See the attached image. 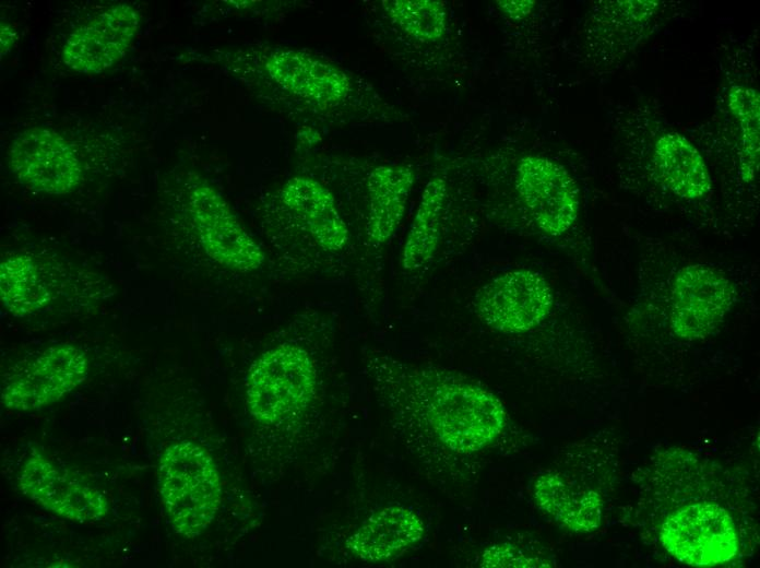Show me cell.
<instances>
[{"label": "cell", "instance_id": "obj_1", "mask_svg": "<svg viewBox=\"0 0 760 568\" xmlns=\"http://www.w3.org/2000/svg\"><path fill=\"white\" fill-rule=\"evenodd\" d=\"M214 58L260 104L305 129L397 118L366 81L307 48L257 43Z\"/></svg>", "mask_w": 760, "mask_h": 568}, {"label": "cell", "instance_id": "obj_2", "mask_svg": "<svg viewBox=\"0 0 760 568\" xmlns=\"http://www.w3.org/2000/svg\"><path fill=\"white\" fill-rule=\"evenodd\" d=\"M366 371L391 410L417 417L450 451L478 452L504 429L507 412L501 400L455 370L375 355L367 360Z\"/></svg>", "mask_w": 760, "mask_h": 568}, {"label": "cell", "instance_id": "obj_3", "mask_svg": "<svg viewBox=\"0 0 760 568\" xmlns=\"http://www.w3.org/2000/svg\"><path fill=\"white\" fill-rule=\"evenodd\" d=\"M263 234L280 267L318 275L351 247L352 233L330 184L299 171L262 199Z\"/></svg>", "mask_w": 760, "mask_h": 568}, {"label": "cell", "instance_id": "obj_4", "mask_svg": "<svg viewBox=\"0 0 760 568\" xmlns=\"http://www.w3.org/2000/svg\"><path fill=\"white\" fill-rule=\"evenodd\" d=\"M181 215L199 252L226 272L258 276L269 271L268 251L246 229L224 196L194 171L181 188Z\"/></svg>", "mask_w": 760, "mask_h": 568}, {"label": "cell", "instance_id": "obj_5", "mask_svg": "<svg viewBox=\"0 0 760 568\" xmlns=\"http://www.w3.org/2000/svg\"><path fill=\"white\" fill-rule=\"evenodd\" d=\"M320 383L311 350L298 340H283L251 363L245 382L246 404L258 423L281 426L300 418L312 406Z\"/></svg>", "mask_w": 760, "mask_h": 568}, {"label": "cell", "instance_id": "obj_6", "mask_svg": "<svg viewBox=\"0 0 760 568\" xmlns=\"http://www.w3.org/2000/svg\"><path fill=\"white\" fill-rule=\"evenodd\" d=\"M158 489L171 526L187 539L210 526L222 502L217 465L204 447L191 440L175 442L163 451Z\"/></svg>", "mask_w": 760, "mask_h": 568}, {"label": "cell", "instance_id": "obj_7", "mask_svg": "<svg viewBox=\"0 0 760 568\" xmlns=\"http://www.w3.org/2000/svg\"><path fill=\"white\" fill-rule=\"evenodd\" d=\"M90 360L72 344L52 345L17 362L1 382V403L17 412L38 411L76 389L87 378Z\"/></svg>", "mask_w": 760, "mask_h": 568}, {"label": "cell", "instance_id": "obj_8", "mask_svg": "<svg viewBox=\"0 0 760 568\" xmlns=\"http://www.w3.org/2000/svg\"><path fill=\"white\" fill-rule=\"evenodd\" d=\"M660 541L675 559L697 567L726 564L739 547L732 516L710 501L687 504L672 511L661 525Z\"/></svg>", "mask_w": 760, "mask_h": 568}, {"label": "cell", "instance_id": "obj_9", "mask_svg": "<svg viewBox=\"0 0 760 568\" xmlns=\"http://www.w3.org/2000/svg\"><path fill=\"white\" fill-rule=\"evenodd\" d=\"M553 304L549 283L530 269L501 273L485 283L474 297L477 317L488 328L506 334L534 329L549 315Z\"/></svg>", "mask_w": 760, "mask_h": 568}, {"label": "cell", "instance_id": "obj_10", "mask_svg": "<svg viewBox=\"0 0 760 568\" xmlns=\"http://www.w3.org/2000/svg\"><path fill=\"white\" fill-rule=\"evenodd\" d=\"M514 187L527 214L544 234L561 236L577 221L579 189L561 164L542 155H525L518 162Z\"/></svg>", "mask_w": 760, "mask_h": 568}, {"label": "cell", "instance_id": "obj_11", "mask_svg": "<svg viewBox=\"0 0 760 568\" xmlns=\"http://www.w3.org/2000/svg\"><path fill=\"white\" fill-rule=\"evenodd\" d=\"M735 286L719 270L690 264L675 275L670 288L669 321L682 340H701L713 333L735 303Z\"/></svg>", "mask_w": 760, "mask_h": 568}, {"label": "cell", "instance_id": "obj_12", "mask_svg": "<svg viewBox=\"0 0 760 568\" xmlns=\"http://www.w3.org/2000/svg\"><path fill=\"white\" fill-rule=\"evenodd\" d=\"M8 158L14 176L37 192L67 194L84 178L72 144L48 128L33 127L20 132L10 144Z\"/></svg>", "mask_w": 760, "mask_h": 568}, {"label": "cell", "instance_id": "obj_13", "mask_svg": "<svg viewBox=\"0 0 760 568\" xmlns=\"http://www.w3.org/2000/svg\"><path fill=\"white\" fill-rule=\"evenodd\" d=\"M17 485L38 506L71 521H99L109 509L100 490L36 452L24 462Z\"/></svg>", "mask_w": 760, "mask_h": 568}, {"label": "cell", "instance_id": "obj_14", "mask_svg": "<svg viewBox=\"0 0 760 568\" xmlns=\"http://www.w3.org/2000/svg\"><path fill=\"white\" fill-rule=\"evenodd\" d=\"M139 25L140 13L133 5L114 4L68 36L61 51L62 61L75 72H104L124 56Z\"/></svg>", "mask_w": 760, "mask_h": 568}, {"label": "cell", "instance_id": "obj_15", "mask_svg": "<svg viewBox=\"0 0 760 568\" xmlns=\"http://www.w3.org/2000/svg\"><path fill=\"white\" fill-rule=\"evenodd\" d=\"M414 168L403 163L369 165L361 177L364 241L377 250L390 241L406 212L415 182Z\"/></svg>", "mask_w": 760, "mask_h": 568}, {"label": "cell", "instance_id": "obj_16", "mask_svg": "<svg viewBox=\"0 0 760 568\" xmlns=\"http://www.w3.org/2000/svg\"><path fill=\"white\" fill-rule=\"evenodd\" d=\"M74 284L64 267L28 253H14L0 263V299L14 317L38 313L63 296Z\"/></svg>", "mask_w": 760, "mask_h": 568}, {"label": "cell", "instance_id": "obj_17", "mask_svg": "<svg viewBox=\"0 0 760 568\" xmlns=\"http://www.w3.org/2000/svg\"><path fill=\"white\" fill-rule=\"evenodd\" d=\"M425 534L421 518L411 508L390 505L372 512L346 540L347 551L366 563L399 557Z\"/></svg>", "mask_w": 760, "mask_h": 568}, {"label": "cell", "instance_id": "obj_18", "mask_svg": "<svg viewBox=\"0 0 760 568\" xmlns=\"http://www.w3.org/2000/svg\"><path fill=\"white\" fill-rule=\"evenodd\" d=\"M532 495L541 510L570 531L586 533L601 523L603 500L599 494L560 472L538 475L532 485Z\"/></svg>", "mask_w": 760, "mask_h": 568}, {"label": "cell", "instance_id": "obj_19", "mask_svg": "<svg viewBox=\"0 0 760 568\" xmlns=\"http://www.w3.org/2000/svg\"><path fill=\"white\" fill-rule=\"evenodd\" d=\"M447 196L446 177L432 176L423 190L402 247L400 265L404 271H423L435 260L442 238Z\"/></svg>", "mask_w": 760, "mask_h": 568}, {"label": "cell", "instance_id": "obj_20", "mask_svg": "<svg viewBox=\"0 0 760 568\" xmlns=\"http://www.w3.org/2000/svg\"><path fill=\"white\" fill-rule=\"evenodd\" d=\"M653 161L663 184L682 199H700L711 189L708 168L698 150L682 135L668 132L654 146Z\"/></svg>", "mask_w": 760, "mask_h": 568}, {"label": "cell", "instance_id": "obj_21", "mask_svg": "<svg viewBox=\"0 0 760 568\" xmlns=\"http://www.w3.org/2000/svg\"><path fill=\"white\" fill-rule=\"evenodd\" d=\"M378 3L382 23L405 43L429 46L447 36L449 13L442 1L383 0Z\"/></svg>", "mask_w": 760, "mask_h": 568}, {"label": "cell", "instance_id": "obj_22", "mask_svg": "<svg viewBox=\"0 0 760 568\" xmlns=\"http://www.w3.org/2000/svg\"><path fill=\"white\" fill-rule=\"evenodd\" d=\"M732 110L741 122L744 130L743 176L746 180L753 178L759 151V98L758 94L748 88L733 87L729 94Z\"/></svg>", "mask_w": 760, "mask_h": 568}, {"label": "cell", "instance_id": "obj_23", "mask_svg": "<svg viewBox=\"0 0 760 568\" xmlns=\"http://www.w3.org/2000/svg\"><path fill=\"white\" fill-rule=\"evenodd\" d=\"M484 568L551 567V561L527 554L511 543H497L486 547L479 560Z\"/></svg>", "mask_w": 760, "mask_h": 568}, {"label": "cell", "instance_id": "obj_24", "mask_svg": "<svg viewBox=\"0 0 760 568\" xmlns=\"http://www.w3.org/2000/svg\"><path fill=\"white\" fill-rule=\"evenodd\" d=\"M498 9L511 20H521L532 12L534 1H496Z\"/></svg>", "mask_w": 760, "mask_h": 568}, {"label": "cell", "instance_id": "obj_25", "mask_svg": "<svg viewBox=\"0 0 760 568\" xmlns=\"http://www.w3.org/2000/svg\"><path fill=\"white\" fill-rule=\"evenodd\" d=\"M16 38L17 36L14 28L10 24L1 22V57L12 49Z\"/></svg>", "mask_w": 760, "mask_h": 568}]
</instances>
